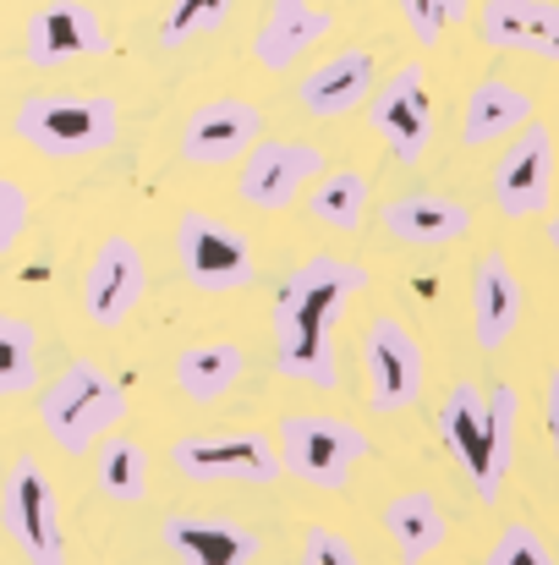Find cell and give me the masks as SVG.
I'll use <instances>...</instances> for the list:
<instances>
[{
	"label": "cell",
	"mask_w": 559,
	"mask_h": 565,
	"mask_svg": "<svg viewBox=\"0 0 559 565\" xmlns=\"http://www.w3.org/2000/svg\"><path fill=\"white\" fill-rule=\"evenodd\" d=\"M335 17L313 0H269L264 11V28L252 33V61L264 72H291L308 50H319L330 39Z\"/></svg>",
	"instance_id": "e0dca14e"
},
{
	"label": "cell",
	"mask_w": 559,
	"mask_h": 565,
	"mask_svg": "<svg viewBox=\"0 0 559 565\" xmlns=\"http://www.w3.org/2000/svg\"><path fill=\"white\" fill-rule=\"evenodd\" d=\"M549 247L559 253V203H549Z\"/></svg>",
	"instance_id": "836d02e7"
},
{
	"label": "cell",
	"mask_w": 559,
	"mask_h": 565,
	"mask_svg": "<svg viewBox=\"0 0 559 565\" xmlns=\"http://www.w3.org/2000/svg\"><path fill=\"white\" fill-rule=\"evenodd\" d=\"M400 11H406V28H411V39L422 44V50H433L466 11H472V0H400Z\"/></svg>",
	"instance_id": "f1b7e54d"
},
{
	"label": "cell",
	"mask_w": 559,
	"mask_h": 565,
	"mask_svg": "<svg viewBox=\"0 0 559 565\" xmlns=\"http://www.w3.org/2000/svg\"><path fill=\"white\" fill-rule=\"evenodd\" d=\"M171 467L186 483H247L269 489L280 483V450L258 428H230V434H182L171 445Z\"/></svg>",
	"instance_id": "52a82bcc"
},
{
	"label": "cell",
	"mask_w": 559,
	"mask_h": 565,
	"mask_svg": "<svg viewBox=\"0 0 559 565\" xmlns=\"http://www.w3.org/2000/svg\"><path fill=\"white\" fill-rule=\"evenodd\" d=\"M368 127L373 138H384V149L400 166H417L433 143V99H428V72L417 61L395 66L384 77V88L368 94Z\"/></svg>",
	"instance_id": "9c48e42d"
},
{
	"label": "cell",
	"mask_w": 559,
	"mask_h": 565,
	"mask_svg": "<svg viewBox=\"0 0 559 565\" xmlns=\"http://www.w3.org/2000/svg\"><path fill=\"white\" fill-rule=\"evenodd\" d=\"M264 138V110L247 99H208L182 121V160L186 166H225L241 160Z\"/></svg>",
	"instance_id": "9a60e30c"
},
{
	"label": "cell",
	"mask_w": 559,
	"mask_h": 565,
	"mask_svg": "<svg viewBox=\"0 0 559 565\" xmlns=\"http://www.w3.org/2000/svg\"><path fill=\"white\" fill-rule=\"evenodd\" d=\"M160 539L176 555V565H252L264 550L252 527H241L230 516H197V511L165 516Z\"/></svg>",
	"instance_id": "d6986e66"
},
{
	"label": "cell",
	"mask_w": 559,
	"mask_h": 565,
	"mask_svg": "<svg viewBox=\"0 0 559 565\" xmlns=\"http://www.w3.org/2000/svg\"><path fill=\"white\" fill-rule=\"evenodd\" d=\"M516 423H522L516 384L477 390L466 379L439 406V434H444L455 467L466 472V483H472V494L483 505H494L505 494V472H510V456H516Z\"/></svg>",
	"instance_id": "7a4b0ae2"
},
{
	"label": "cell",
	"mask_w": 559,
	"mask_h": 565,
	"mask_svg": "<svg viewBox=\"0 0 559 565\" xmlns=\"http://www.w3.org/2000/svg\"><path fill=\"white\" fill-rule=\"evenodd\" d=\"M373 77H378L373 50L352 44V50L319 61V66L297 83V105H302L308 116H319V121H341V116H352L373 94Z\"/></svg>",
	"instance_id": "ffe728a7"
},
{
	"label": "cell",
	"mask_w": 559,
	"mask_h": 565,
	"mask_svg": "<svg viewBox=\"0 0 559 565\" xmlns=\"http://www.w3.org/2000/svg\"><path fill=\"white\" fill-rule=\"evenodd\" d=\"M149 291V264L132 236H105L83 269V313L99 330H121Z\"/></svg>",
	"instance_id": "8fae6325"
},
{
	"label": "cell",
	"mask_w": 559,
	"mask_h": 565,
	"mask_svg": "<svg viewBox=\"0 0 559 565\" xmlns=\"http://www.w3.org/2000/svg\"><path fill=\"white\" fill-rule=\"evenodd\" d=\"M477 33L488 50L559 61V0H483Z\"/></svg>",
	"instance_id": "ac0fdd59"
},
{
	"label": "cell",
	"mask_w": 559,
	"mask_h": 565,
	"mask_svg": "<svg viewBox=\"0 0 559 565\" xmlns=\"http://www.w3.org/2000/svg\"><path fill=\"white\" fill-rule=\"evenodd\" d=\"M384 231L406 247H444L472 231V209L450 192H406L384 203Z\"/></svg>",
	"instance_id": "44dd1931"
},
{
	"label": "cell",
	"mask_w": 559,
	"mask_h": 565,
	"mask_svg": "<svg viewBox=\"0 0 559 565\" xmlns=\"http://www.w3.org/2000/svg\"><path fill=\"white\" fill-rule=\"evenodd\" d=\"M384 533L395 544V561L400 565H422L439 544H444V511L428 489H400L389 505H384Z\"/></svg>",
	"instance_id": "603a6c76"
},
{
	"label": "cell",
	"mask_w": 559,
	"mask_h": 565,
	"mask_svg": "<svg viewBox=\"0 0 559 565\" xmlns=\"http://www.w3.org/2000/svg\"><path fill=\"white\" fill-rule=\"evenodd\" d=\"M28 66H66L88 55H110V33L88 0H44L22 28Z\"/></svg>",
	"instance_id": "4fadbf2b"
},
{
	"label": "cell",
	"mask_w": 559,
	"mask_h": 565,
	"mask_svg": "<svg viewBox=\"0 0 559 565\" xmlns=\"http://www.w3.org/2000/svg\"><path fill=\"white\" fill-rule=\"evenodd\" d=\"M488 192L505 220H533L555 203V132L544 121H527L522 132L505 138V154L494 160Z\"/></svg>",
	"instance_id": "ba28073f"
},
{
	"label": "cell",
	"mask_w": 559,
	"mask_h": 565,
	"mask_svg": "<svg viewBox=\"0 0 559 565\" xmlns=\"http://www.w3.org/2000/svg\"><path fill=\"white\" fill-rule=\"evenodd\" d=\"M368 177L363 171H319L313 182H308V214L324 225V231H341V236H352L363 220H368Z\"/></svg>",
	"instance_id": "d4e9b609"
},
{
	"label": "cell",
	"mask_w": 559,
	"mask_h": 565,
	"mask_svg": "<svg viewBox=\"0 0 559 565\" xmlns=\"http://www.w3.org/2000/svg\"><path fill=\"white\" fill-rule=\"evenodd\" d=\"M241 374H247V352L236 341H197L176 352V390L192 406L225 401L230 384H241Z\"/></svg>",
	"instance_id": "cb8c5ba5"
},
{
	"label": "cell",
	"mask_w": 559,
	"mask_h": 565,
	"mask_svg": "<svg viewBox=\"0 0 559 565\" xmlns=\"http://www.w3.org/2000/svg\"><path fill=\"white\" fill-rule=\"evenodd\" d=\"M99 461H94V483L105 500L116 505H143L149 500V456L132 434H105L99 445Z\"/></svg>",
	"instance_id": "484cf974"
},
{
	"label": "cell",
	"mask_w": 559,
	"mask_h": 565,
	"mask_svg": "<svg viewBox=\"0 0 559 565\" xmlns=\"http://www.w3.org/2000/svg\"><path fill=\"white\" fill-rule=\"evenodd\" d=\"M522 313H527V286L516 280L505 253H483L472 275V341L483 352H499L522 330Z\"/></svg>",
	"instance_id": "2e32d148"
},
{
	"label": "cell",
	"mask_w": 559,
	"mask_h": 565,
	"mask_svg": "<svg viewBox=\"0 0 559 565\" xmlns=\"http://www.w3.org/2000/svg\"><path fill=\"white\" fill-rule=\"evenodd\" d=\"M363 374H368V406L373 412H406L422 395V347L417 335L395 319L378 313L363 335Z\"/></svg>",
	"instance_id": "7c38bea8"
},
{
	"label": "cell",
	"mask_w": 559,
	"mask_h": 565,
	"mask_svg": "<svg viewBox=\"0 0 559 565\" xmlns=\"http://www.w3.org/2000/svg\"><path fill=\"white\" fill-rule=\"evenodd\" d=\"M11 132L50 160H83L116 143L121 110L105 94H33L17 105Z\"/></svg>",
	"instance_id": "277c9868"
},
{
	"label": "cell",
	"mask_w": 559,
	"mask_h": 565,
	"mask_svg": "<svg viewBox=\"0 0 559 565\" xmlns=\"http://www.w3.org/2000/svg\"><path fill=\"white\" fill-rule=\"evenodd\" d=\"M0 522L28 565H66V522L50 472L33 456H17L11 472H0Z\"/></svg>",
	"instance_id": "8992f818"
},
{
	"label": "cell",
	"mask_w": 559,
	"mask_h": 565,
	"mask_svg": "<svg viewBox=\"0 0 559 565\" xmlns=\"http://www.w3.org/2000/svg\"><path fill=\"white\" fill-rule=\"evenodd\" d=\"M483 565H559V561L549 555V544H544L538 527H527V522H505L499 539L488 544Z\"/></svg>",
	"instance_id": "f546056e"
},
{
	"label": "cell",
	"mask_w": 559,
	"mask_h": 565,
	"mask_svg": "<svg viewBox=\"0 0 559 565\" xmlns=\"http://www.w3.org/2000/svg\"><path fill=\"white\" fill-rule=\"evenodd\" d=\"M39 423H44L50 445L77 461V456H88L105 434H116V428L127 423V390H121V379L105 374L99 363L77 358V363H66L61 374L44 384V395H39Z\"/></svg>",
	"instance_id": "3957f363"
},
{
	"label": "cell",
	"mask_w": 559,
	"mask_h": 565,
	"mask_svg": "<svg viewBox=\"0 0 559 565\" xmlns=\"http://www.w3.org/2000/svg\"><path fill=\"white\" fill-rule=\"evenodd\" d=\"M319 171H324V149L313 143H252L241 154L236 192L252 209H291Z\"/></svg>",
	"instance_id": "5bb4252c"
},
{
	"label": "cell",
	"mask_w": 559,
	"mask_h": 565,
	"mask_svg": "<svg viewBox=\"0 0 559 565\" xmlns=\"http://www.w3.org/2000/svg\"><path fill=\"white\" fill-rule=\"evenodd\" d=\"M368 286V269L352 258H308L297 264L269 308V330H275V374L313 384V390H335V341L330 324L346 313V302Z\"/></svg>",
	"instance_id": "6da1fadb"
},
{
	"label": "cell",
	"mask_w": 559,
	"mask_h": 565,
	"mask_svg": "<svg viewBox=\"0 0 559 565\" xmlns=\"http://www.w3.org/2000/svg\"><path fill=\"white\" fill-rule=\"evenodd\" d=\"M176 258H182V275L197 291H241V286L258 280L247 236L230 231L225 220L197 214V209H186L182 225H176Z\"/></svg>",
	"instance_id": "30bf717a"
},
{
	"label": "cell",
	"mask_w": 559,
	"mask_h": 565,
	"mask_svg": "<svg viewBox=\"0 0 559 565\" xmlns=\"http://www.w3.org/2000/svg\"><path fill=\"white\" fill-rule=\"evenodd\" d=\"M527 121H533V94L505 83V77H483L461 105V143L466 149H494L510 132H522Z\"/></svg>",
	"instance_id": "7402d4cb"
},
{
	"label": "cell",
	"mask_w": 559,
	"mask_h": 565,
	"mask_svg": "<svg viewBox=\"0 0 559 565\" xmlns=\"http://www.w3.org/2000/svg\"><path fill=\"white\" fill-rule=\"evenodd\" d=\"M302 565H363L352 539H341L335 527H308L302 533Z\"/></svg>",
	"instance_id": "4dcf8cb0"
},
{
	"label": "cell",
	"mask_w": 559,
	"mask_h": 565,
	"mask_svg": "<svg viewBox=\"0 0 559 565\" xmlns=\"http://www.w3.org/2000/svg\"><path fill=\"white\" fill-rule=\"evenodd\" d=\"M33 379H39V335H33V324L0 313V401L33 390Z\"/></svg>",
	"instance_id": "4316f807"
},
{
	"label": "cell",
	"mask_w": 559,
	"mask_h": 565,
	"mask_svg": "<svg viewBox=\"0 0 559 565\" xmlns=\"http://www.w3.org/2000/svg\"><path fill=\"white\" fill-rule=\"evenodd\" d=\"M230 6H236V0H171V6H165V22H160V44H165V50H182L192 39L214 33V28L230 17Z\"/></svg>",
	"instance_id": "83f0119b"
},
{
	"label": "cell",
	"mask_w": 559,
	"mask_h": 565,
	"mask_svg": "<svg viewBox=\"0 0 559 565\" xmlns=\"http://www.w3.org/2000/svg\"><path fill=\"white\" fill-rule=\"evenodd\" d=\"M28 231V192L11 177H0V258L17 247V236Z\"/></svg>",
	"instance_id": "1f68e13d"
},
{
	"label": "cell",
	"mask_w": 559,
	"mask_h": 565,
	"mask_svg": "<svg viewBox=\"0 0 559 565\" xmlns=\"http://www.w3.org/2000/svg\"><path fill=\"white\" fill-rule=\"evenodd\" d=\"M544 428H549V450L559 461V369L549 374V390H544Z\"/></svg>",
	"instance_id": "d6a6232c"
},
{
	"label": "cell",
	"mask_w": 559,
	"mask_h": 565,
	"mask_svg": "<svg viewBox=\"0 0 559 565\" xmlns=\"http://www.w3.org/2000/svg\"><path fill=\"white\" fill-rule=\"evenodd\" d=\"M275 450H280V472L319 489V494H341L352 483V467L368 456V434L346 417L330 412H297L275 428Z\"/></svg>",
	"instance_id": "5b68a950"
}]
</instances>
